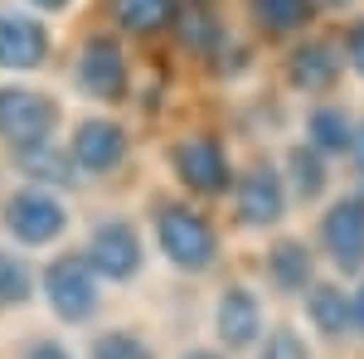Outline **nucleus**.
Masks as SVG:
<instances>
[{
    "label": "nucleus",
    "mask_w": 364,
    "mask_h": 359,
    "mask_svg": "<svg viewBox=\"0 0 364 359\" xmlns=\"http://www.w3.org/2000/svg\"><path fill=\"white\" fill-rule=\"evenodd\" d=\"M350 306H355V335H364V277L355 282V291H350Z\"/></svg>",
    "instance_id": "obj_26"
},
{
    "label": "nucleus",
    "mask_w": 364,
    "mask_h": 359,
    "mask_svg": "<svg viewBox=\"0 0 364 359\" xmlns=\"http://www.w3.org/2000/svg\"><path fill=\"white\" fill-rule=\"evenodd\" d=\"M355 161H360V170H364V127H360V141H355Z\"/></svg>",
    "instance_id": "obj_29"
},
{
    "label": "nucleus",
    "mask_w": 364,
    "mask_h": 359,
    "mask_svg": "<svg viewBox=\"0 0 364 359\" xmlns=\"http://www.w3.org/2000/svg\"><path fill=\"white\" fill-rule=\"evenodd\" d=\"M301 301H306V326L321 340H350L355 335V306H350V291L340 282H316Z\"/></svg>",
    "instance_id": "obj_15"
},
{
    "label": "nucleus",
    "mask_w": 364,
    "mask_h": 359,
    "mask_svg": "<svg viewBox=\"0 0 364 359\" xmlns=\"http://www.w3.org/2000/svg\"><path fill=\"white\" fill-rule=\"evenodd\" d=\"M262 267H267V282L277 286L282 296H306L311 286L321 282V277H316V252H311V243L296 238V233H277V238L267 243Z\"/></svg>",
    "instance_id": "obj_13"
},
{
    "label": "nucleus",
    "mask_w": 364,
    "mask_h": 359,
    "mask_svg": "<svg viewBox=\"0 0 364 359\" xmlns=\"http://www.w3.org/2000/svg\"><path fill=\"white\" fill-rule=\"evenodd\" d=\"M112 15L127 34H161L180 20V0H112Z\"/></svg>",
    "instance_id": "obj_19"
},
{
    "label": "nucleus",
    "mask_w": 364,
    "mask_h": 359,
    "mask_svg": "<svg viewBox=\"0 0 364 359\" xmlns=\"http://www.w3.org/2000/svg\"><path fill=\"white\" fill-rule=\"evenodd\" d=\"M340 49H345V68H350V73H360V78H364V20H355V25L345 29V39H340Z\"/></svg>",
    "instance_id": "obj_24"
},
{
    "label": "nucleus",
    "mask_w": 364,
    "mask_h": 359,
    "mask_svg": "<svg viewBox=\"0 0 364 359\" xmlns=\"http://www.w3.org/2000/svg\"><path fill=\"white\" fill-rule=\"evenodd\" d=\"M49 58V29L25 10H0V68L25 73Z\"/></svg>",
    "instance_id": "obj_14"
},
{
    "label": "nucleus",
    "mask_w": 364,
    "mask_h": 359,
    "mask_svg": "<svg viewBox=\"0 0 364 359\" xmlns=\"http://www.w3.org/2000/svg\"><path fill=\"white\" fill-rule=\"evenodd\" d=\"M291 209V194H287V180H282V166L257 156L248 170H238L233 180V219L243 223L248 233H267L277 228Z\"/></svg>",
    "instance_id": "obj_5"
},
{
    "label": "nucleus",
    "mask_w": 364,
    "mask_h": 359,
    "mask_svg": "<svg viewBox=\"0 0 364 359\" xmlns=\"http://www.w3.org/2000/svg\"><path fill=\"white\" fill-rule=\"evenodd\" d=\"M282 73H287V87L291 92L326 97L345 78V49H340L336 39H301V44H291Z\"/></svg>",
    "instance_id": "obj_12"
},
{
    "label": "nucleus",
    "mask_w": 364,
    "mask_h": 359,
    "mask_svg": "<svg viewBox=\"0 0 364 359\" xmlns=\"http://www.w3.org/2000/svg\"><path fill=\"white\" fill-rule=\"evenodd\" d=\"M92 359H156L151 345L132 331H102L92 340Z\"/></svg>",
    "instance_id": "obj_23"
},
{
    "label": "nucleus",
    "mask_w": 364,
    "mask_h": 359,
    "mask_svg": "<svg viewBox=\"0 0 364 359\" xmlns=\"http://www.w3.org/2000/svg\"><path fill=\"white\" fill-rule=\"evenodd\" d=\"M257 359H316V355H311V340L296 326H272L257 345Z\"/></svg>",
    "instance_id": "obj_22"
},
{
    "label": "nucleus",
    "mask_w": 364,
    "mask_h": 359,
    "mask_svg": "<svg viewBox=\"0 0 364 359\" xmlns=\"http://www.w3.org/2000/svg\"><path fill=\"white\" fill-rule=\"evenodd\" d=\"M180 359H228L219 345H190V350H180Z\"/></svg>",
    "instance_id": "obj_27"
},
{
    "label": "nucleus",
    "mask_w": 364,
    "mask_h": 359,
    "mask_svg": "<svg viewBox=\"0 0 364 359\" xmlns=\"http://www.w3.org/2000/svg\"><path fill=\"white\" fill-rule=\"evenodd\" d=\"M248 20L267 39H291L316 20V0H248Z\"/></svg>",
    "instance_id": "obj_18"
},
{
    "label": "nucleus",
    "mask_w": 364,
    "mask_h": 359,
    "mask_svg": "<svg viewBox=\"0 0 364 359\" xmlns=\"http://www.w3.org/2000/svg\"><path fill=\"white\" fill-rule=\"evenodd\" d=\"M83 257L87 267L102 277V282H136L141 267H146V243H141V228L132 219H97L87 228V243H83Z\"/></svg>",
    "instance_id": "obj_7"
},
{
    "label": "nucleus",
    "mask_w": 364,
    "mask_h": 359,
    "mask_svg": "<svg viewBox=\"0 0 364 359\" xmlns=\"http://www.w3.org/2000/svg\"><path fill=\"white\" fill-rule=\"evenodd\" d=\"M5 228L25 248H49V243H58L68 233V204L49 190L25 185V190H15L5 199Z\"/></svg>",
    "instance_id": "obj_9"
},
{
    "label": "nucleus",
    "mask_w": 364,
    "mask_h": 359,
    "mask_svg": "<svg viewBox=\"0 0 364 359\" xmlns=\"http://www.w3.org/2000/svg\"><path fill=\"white\" fill-rule=\"evenodd\" d=\"M34 296V267L15 252H0V311L25 306Z\"/></svg>",
    "instance_id": "obj_21"
},
{
    "label": "nucleus",
    "mask_w": 364,
    "mask_h": 359,
    "mask_svg": "<svg viewBox=\"0 0 364 359\" xmlns=\"http://www.w3.org/2000/svg\"><path fill=\"white\" fill-rule=\"evenodd\" d=\"M25 359H73V355H68L58 340H34V345L25 350Z\"/></svg>",
    "instance_id": "obj_25"
},
{
    "label": "nucleus",
    "mask_w": 364,
    "mask_h": 359,
    "mask_svg": "<svg viewBox=\"0 0 364 359\" xmlns=\"http://www.w3.org/2000/svg\"><path fill=\"white\" fill-rule=\"evenodd\" d=\"M68 156H73L78 175H112V170L127 166L132 136H127V127L112 122V117H83V122L73 127Z\"/></svg>",
    "instance_id": "obj_11"
},
{
    "label": "nucleus",
    "mask_w": 364,
    "mask_h": 359,
    "mask_svg": "<svg viewBox=\"0 0 364 359\" xmlns=\"http://www.w3.org/2000/svg\"><path fill=\"white\" fill-rule=\"evenodd\" d=\"M170 170L180 180V190H190L195 199H224L233 194V161H228L224 141L195 132V136H180L170 146Z\"/></svg>",
    "instance_id": "obj_4"
},
{
    "label": "nucleus",
    "mask_w": 364,
    "mask_h": 359,
    "mask_svg": "<svg viewBox=\"0 0 364 359\" xmlns=\"http://www.w3.org/2000/svg\"><path fill=\"white\" fill-rule=\"evenodd\" d=\"M355 141H360V122H355L345 107L321 102V107L306 112V146H311V151H321L326 161L350 156V151H355Z\"/></svg>",
    "instance_id": "obj_17"
},
{
    "label": "nucleus",
    "mask_w": 364,
    "mask_h": 359,
    "mask_svg": "<svg viewBox=\"0 0 364 359\" xmlns=\"http://www.w3.org/2000/svg\"><path fill=\"white\" fill-rule=\"evenodd\" d=\"M78 87H83L92 102H122L127 87H132V63L117 34H87L83 49H78Z\"/></svg>",
    "instance_id": "obj_10"
},
{
    "label": "nucleus",
    "mask_w": 364,
    "mask_h": 359,
    "mask_svg": "<svg viewBox=\"0 0 364 359\" xmlns=\"http://www.w3.org/2000/svg\"><path fill=\"white\" fill-rule=\"evenodd\" d=\"M15 161H20V170L34 180V190H49V185L68 190V185H73V175H78L73 156H68V151H58L54 141H49V146H34V151H25V156H15Z\"/></svg>",
    "instance_id": "obj_20"
},
{
    "label": "nucleus",
    "mask_w": 364,
    "mask_h": 359,
    "mask_svg": "<svg viewBox=\"0 0 364 359\" xmlns=\"http://www.w3.org/2000/svg\"><path fill=\"white\" fill-rule=\"evenodd\" d=\"M58 127V107L49 92L39 87H0V141L10 146V156H25L34 146H49Z\"/></svg>",
    "instance_id": "obj_6"
},
{
    "label": "nucleus",
    "mask_w": 364,
    "mask_h": 359,
    "mask_svg": "<svg viewBox=\"0 0 364 359\" xmlns=\"http://www.w3.org/2000/svg\"><path fill=\"white\" fill-rule=\"evenodd\" d=\"M282 180H287L291 204H316L321 194L331 190V161H326L321 151H311L306 141H296V146H287V156H282Z\"/></svg>",
    "instance_id": "obj_16"
},
{
    "label": "nucleus",
    "mask_w": 364,
    "mask_h": 359,
    "mask_svg": "<svg viewBox=\"0 0 364 359\" xmlns=\"http://www.w3.org/2000/svg\"><path fill=\"white\" fill-rule=\"evenodd\" d=\"M29 5H34V10H49V15H58V10H68L73 0H29Z\"/></svg>",
    "instance_id": "obj_28"
},
{
    "label": "nucleus",
    "mask_w": 364,
    "mask_h": 359,
    "mask_svg": "<svg viewBox=\"0 0 364 359\" xmlns=\"http://www.w3.org/2000/svg\"><path fill=\"white\" fill-rule=\"evenodd\" d=\"M316 243L340 277H364V190H340L321 209Z\"/></svg>",
    "instance_id": "obj_3"
},
{
    "label": "nucleus",
    "mask_w": 364,
    "mask_h": 359,
    "mask_svg": "<svg viewBox=\"0 0 364 359\" xmlns=\"http://www.w3.org/2000/svg\"><path fill=\"white\" fill-rule=\"evenodd\" d=\"M39 291L63 326H87L102 306V277L87 267L83 252H58L39 272Z\"/></svg>",
    "instance_id": "obj_2"
},
{
    "label": "nucleus",
    "mask_w": 364,
    "mask_h": 359,
    "mask_svg": "<svg viewBox=\"0 0 364 359\" xmlns=\"http://www.w3.org/2000/svg\"><path fill=\"white\" fill-rule=\"evenodd\" d=\"M156 248L175 272L204 277L219 262V228L190 199H161L156 204Z\"/></svg>",
    "instance_id": "obj_1"
},
{
    "label": "nucleus",
    "mask_w": 364,
    "mask_h": 359,
    "mask_svg": "<svg viewBox=\"0 0 364 359\" xmlns=\"http://www.w3.org/2000/svg\"><path fill=\"white\" fill-rule=\"evenodd\" d=\"M267 335V306L248 282H228L214 301V340L224 355H248Z\"/></svg>",
    "instance_id": "obj_8"
}]
</instances>
